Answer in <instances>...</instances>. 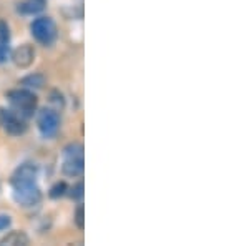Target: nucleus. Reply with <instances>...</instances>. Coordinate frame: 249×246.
I'll return each instance as SVG.
<instances>
[{
  "label": "nucleus",
  "mask_w": 249,
  "mask_h": 246,
  "mask_svg": "<svg viewBox=\"0 0 249 246\" xmlns=\"http://www.w3.org/2000/svg\"><path fill=\"white\" fill-rule=\"evenodd\" d=\"M38 178V167L35 163H22L10 176V185H20V183H30L37 181Z\"/></svg>",
  "instance_id": "nucleus-7"
},
{
  "label": "nucleus",
  "mask_w": 249,
  "mask_h": 246,
  "mask_svg": "<svg viewBox=\"0 0 249 246\" xmlns=\"http://www.w3.org/2000/svg\"><path fill=\"white\" fill-rule=\"evenodd\" d=\"M0 43H3V45L10 43V29L3 20H0Z\"/></svg>",
  "instance_id": "nucleus-14"
},
{
  "label": "nucleus",
  "mask_w": 249,
  "mask_h": 246,
  "mask_svg": "<svg viewBox=\"0 0 249 246\" xmlns=\"http://www.w3.org/2000/svg\"><path fill=\"white\" fill-rule=\"evenodd\" d=\"M7 100H9L10 107L14 108V112L20 115L22 118H32L37 112L38 107V98L34 94V90L29 88H14V90L7 92Z\"/></svg>",
  "instance_id": "nucleus-1"
},
{
  "label": "nucleus",
  "mask_w": 249,
  "mask_h": 246,
  "mask_svg": "<svg viewBox=\"0 0 249 246\" xmlns=\"http://www.w3.org/2000/svg\"><path fill=\"white\" fill-rule=\"evenodd\" d=\"M83 195H85V187H83L82 181L71 187V189H70V196H71V200H73V201H78V203H80V201L83 200Z\"/></svg>",
  "instance_id": "nucleus-13"
},
{
  "label": "nucleus",
  "mask_w": 249,
  "mask_h": 246,
  "mask_svg": "<svg viewBox=\"0 0 249 246\" xmlns=\"http://www.w3.org/2000/svg\"><path fill=\"white\" fill-rule=\"evenodd\" d=\"M47 78L43 74H38V72H35V74H30L27 76H23L22 80H20V85L23 88H29V90H38V88H43L45 85Z\"/></svg>",
  "instance_id": "nucleus-11"
},
{
  "label": "nucleus",
  "mask_w": 249,
  "mask_h": 246,
  "mask_svg": "<svg viewBox=\"0 0 249 246\" xmlns=\"http://www.w3.org/2000/svg\"><path fill=\"white\" fill-rule=\"evenodd\" d=\"M47 7V0H22L17 10L22 15H38Z\"/></svg>",
  "instance_id": "nucleus-10"
},
{
  "label": "nucleus",
  "mask_w": 249,
  "mask_h": 246,
  "mask_svg": "<svg viewBox=\"0 0 249 246\" xmlns=\"http://www.w3.org/2000/svg\"><path fill=\"white\" fill-rule=\"evenodd\" d=\"M12 225V216L10 215H0V231L9 229Z\"/></svg>",
  "instance_id": "nucleus-16"
},
{
  "label": "nucleus",
  "mask_w": 249,
  "mask_h": 246,
  "mask_svg": "<svg viewBox=\"0 0 249 246\" xmlns=\"http://www.w3.org/2000/svg\"><path fill=\"white\" fill-rule=\"evenodd\" d=\"M75 225H77L78 229L85 228V209H83L82 205H80L77 208V211H75Z\"/></svg>",
  "instance_id": "nucleus-15"
},
{
  "label": "nucleus",
  "mask_w": 249,
  "mask_h": 246,
  "mask_svg": "<svg viewBox=\"0 0 249 246\" xmlns=\"http://www.w3.org/2000/svg\"><path fill=\"white\" fill-rule=\"evenodd\" d=\"M67 185L63 183V181H58V183H55L53 187L50 188V198H53V200H57L60 198V196H63V195H67Z\"/></svg>",
  "instance_id": "nucleus-12"
},
{
  "label": "nucleus",
  "mask_w": 249,
  "mask_h": 246,
  "mask_svg": "<svg viewBox=\"0 0 249 246\" xmlns=\"http://www.w3.org/2000/svg\"><path fill=\"white\" fill-rule=\"evenodd\" d=\"M30 243V238L27 236L25 231H20V229H15V231H9L3 238H0V246H25Z\"/></svg>",
  "instance_id": "nucleus-9"
},
{
  "label": "nucleus",
  "mask_w": 249,
  "mask_h": 246,
  "mask_svg": "<svg viewBox=\"0 0 249 246\" xmlns=\"http://www.w3.org/2000/svg\"><path fill=\"white\" fill-rule=\"evenodd\" d=\"M12 196H14V201L18 207L34 208L42 201V189H40L37 181L12 185Z\"/></svg>",
  "instance_id": "nucleus-4"
},
{
  "label": "nucleus",
  "mask_w": 249,
  "mask_h": 246,
  "mask_svg": "<svg viewBox=\"0 0 249 246\" xmlns=\"http://www.w3.org/2000/svg\"><path fill=\"white\" fill-rule=\"evenodd\" d=\"M37 127L43 138H53L60 128V116L53 108H43L38 112Z\"/></svg>",
  "instance_id": "nucleus-6"
},
{
  "label": "nucleus",
  "mask_w": 249,
  "mask_h": 246,
  "mask_svg": "<svg viewBox=\"0 0 249 246\" xmlns=\"http://www.w3.org/2000/svg\"><path fill=\"white\" fill-rule=\"evenodd\" d=\"M30 34L40 45L50 47L58 37L57 23L52 17H37L30 23Z\"/></svg>",
  "instance_id": "nucleus-3"
},
{
  "label": "nucleus",
  "mask_w": 249,
  "mask_h": 246,
  "mask_svg": "<svg viewBox=\"0 0 249 246\" xmlns=\"http://www.w3.org/2000/svg\"><path fill=\"white\" fill-rule=\"evenodd\" d=\"M12 62L15 63V67L18 68H29L32 63L35 62V48L30 43H23L15 48L10 54Z\"/></svg>",
  "instance_id": "nucleus-8"
},
{
  "label": "nucleus",
  "mask_w": 249,
  "mask_h": 246,
  "mask_svg": "<svg viewBox=\"0 0 249 246\" xmlns=\"http://www.w3.org/2000/svg\"><path fill=\"white\" fill-rule=\"evenodd\" d=\"M83 145L71 143L63 150L62 173L68 178H78L85 170V156H83Z\"/></svg>",
  "instance_id": "nucleus-2"
},
{
  "label": "nucleus",
  "mask_w": 249,
  "mask_h": 246,
  "mask_svg": "<svg viewBox=\"0 0 249 246\" xmlns=\"http://www.w3.org/2000/svg\"><path fill=\"white\" fill-rule=\"evenodd\" d=\"M0 128L12 136H22L29 130L25 118H22L15 112L0 107Z\"/></svg>",
  "instance_id": "nucleus-5"
}]
</instances>
